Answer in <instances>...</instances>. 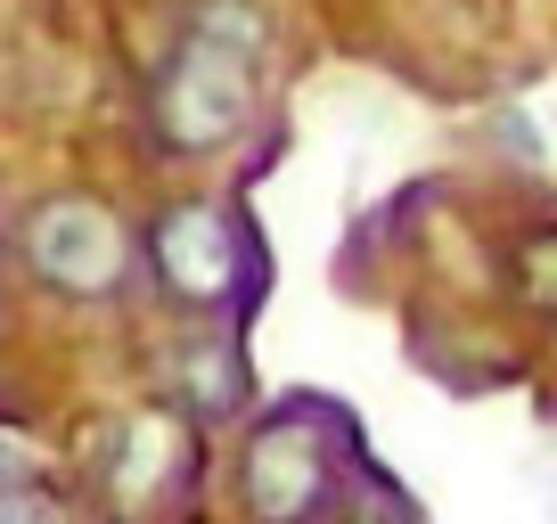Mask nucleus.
I'll return each mask as SVG.
<instances>
[{"label":"nucleus","mask_w":557,"mask_h":524,"mask_svg":"<svg viewBox=\"0 0 557 524\" xmlns=\"http://www.w3.org/2000/svg\"><path fill=\"white\" fill-rule=\"evenodd\" d=\"M329 435H320L304 410H287V419H271L255 435V451H246V508H255L262 524H312L320 500H329Z\"/></svg>","instance_id":"obj_4"},{"label":"nucleus","mask_w":557,"mask_h":524,"mask_svg":"<svg viewBox=\"0 0 557 524\" xmlns=\"http://www.w3.org/2000/svg\"><path fill=\"white\" fill-rule=\"evenodd\" d=\"M25 262L58 296H115L123 271H132V238L107 205L90 197H50V205L25 222Z\"/></svg>","instance_id":"obj_2"},{"label":"nucleus","mask_w":557,"mask_h":524,"mask_svg":"<svg viewBox=\"0 0 557 524\" xmlns=\"http://www.w3.org/2000/svg\"><path fill=\"white\" fill-rule=\"evenodd\" d=\"M148 262H157L164 296L181 303H230L246 279V229L222 205H173L148 229Z\"/></svg>","instance_id":"obj_3"},{"label":"nucleus","mask_w":557,"mask_h":524,"mask_svg":"<svg viewBox=\"0 0 557 524\" xmlns=\"http://www.w3.org/2000/svg\"><path fill=\"white\" fill-rule=\"evenodd\" d=\"M517 279H524V296H533L541 312H557V229H549V238H533V246L517 254Z\"/></svg>","instance_id":"obj_6"},{"label":"nucleus","mask_w":557,"mask_h":524,"mask_svg":"<svg viewBox=\"0 0 557 524\" xmlns=\"http://www.w3.org/2000/svg\"><path fill=\"white\" fill-rule=\"evenodd\" d=\"M0 524H50V508L41 500H0Z\"/></svg>","instance_id":"obj_7"},{"label":"nucleus","mask_w":557,"mask_h":524,"mask_svg":"<svg viewBox=\"0 0 557 524\" xmlns=\"http://www.w3.org/2000/svg\"><path fill=\"white\" fill-rule=\"evenodd\" d=\"M255 115V17H230V9H206V17L181 34V50L164 58L157 83V132L181 157H206V148H230Z\"/></svg>","instance_id":"obj_1"},{"label":"nucleus","mask_w":557,"mask_h":524,"mask_svg":"<svg viewBox=\"0 0 557 524\" xmlns=\"http://www.w3.org/2000/svg\"><path fill=\"white\" fill-rule=\"evenodd\" d=\"M173 459H181V426L173 419H139L132 426V459L115 467V491H123V500H148V484H157Z\"/></svg>","instance_id":"obj_5"}]
</instances>
